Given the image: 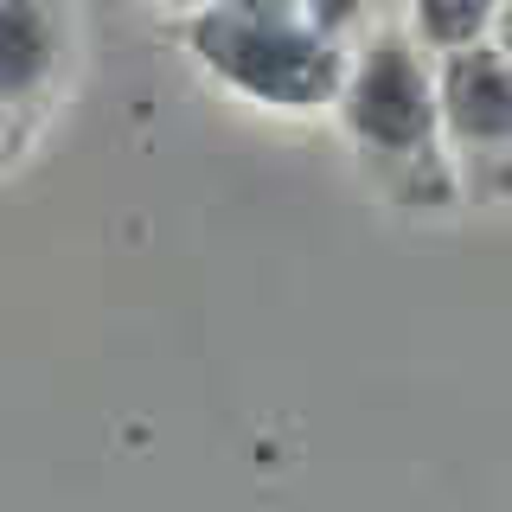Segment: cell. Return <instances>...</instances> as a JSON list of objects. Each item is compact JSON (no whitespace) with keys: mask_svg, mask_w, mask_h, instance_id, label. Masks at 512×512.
Returning <instances> with one entry per match:
<instances>
[{"mask_svg":"<svg viewBox=\"0 0 512 512\" xmlns=\"http://www.w3.org/2000/svg\"><path fill=\"white\" fill-rule=\"evenodd\" d=\"M192 45L244 96H263V103H282V109L327 103L340 90V52L320 32L288 26L282 13H237V7L212 13V20H199Z\"/></svg>","mask_w":512,"mask_h":512,"instance_id":"6da1fadb","label":"cell"},{"mask_svg":"<svg viewBox=\"0 0 512 512\" xmlns=\"http://www.w3.org/2000/svg\"><path fill=\"white\" fill-rule=\"evenodd\" d=\"M346 128L359 141H372L384 154H410L436 128V96L429 77L397 39H384L372 58L359 64V77L346 84Z\"/></svg>","mask_w":512,"mask_h":512,"instance_id":"7a4b0ae2","label":"cell"},{"mask_svg":"<svg viewBox=\"0 0 512 512\" xmlns=\"http://www.w3.org/2000/svg\"><path fill=\"white\" fill-rule=\"evenodd\" d=\"M442 116L461 141H480V148H500L512 128V90H506V58L487 52V45H461L448 58L442 77Z\"/></svg>","mask_w":512,"mask_h":512,"instance_id":"3957f363","label":"cell"},{"mask_svg":"<svg viewBox=\"0 0 512 512\" xmlns=\"http://www.w3.org/2000/svg\"><path fill=\"white\" fill-rule=\"evenodd\" d=\"M52 64V26L39 0H0V90H32Z\"/></svg>","mask_w":512,"mask_h":512,"instance_id":"277c9868","label":"cell"},{"mask_svg":"<svg viewBox=\"0 0 512 512\" xmlns=\"http://www.w3.org/2000/svg\"><path fill=\"white\" fill-rule=\"evenodd\" d=\"M416 13H423V39L429 45L461 52V45H474V32L493 20V0H416Z\"/></svg>","mask_w":512,"mask_h":512,"instance_id":"5b68a950","label":"cell"},{"mask_svg":"<svg viewBox=\"0 0 512 512\" xmlns=\"http://www.w3.org/2000/svg\"><path fill=\"white\" fill-rule=\"evenodd\" d=\"M308 13H314L320 32H346V26L365 13V0H308Z\"/></svg>","mask_w":512,"mask_h":512,"instance_id":"8992f818","label":"cell"},{"mask_svg":"<svg viewBox=\"0 0 512 512\" xmlns=\"http://www.w3.org/2000/svg\"><path fill=\"white\" fill-rule=\"evenodd\" d=\"M231 7H237V13H288L295 0H231Z\"/></svg>","mask_w":512,"mask_h":512,"instance_id":"52a82bcc","label":"cell"}]
</instances>
